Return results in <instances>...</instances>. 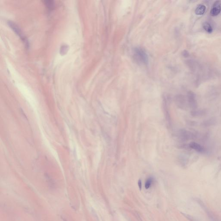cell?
Returning a JSON list of instances; mask_svg holds the SVG:
<instances>
[{"label":"cell","instance_id":"cell-7","mask_svg":"<svg viewBox=\"0 0 221 221\" xmlns=\"http://www.w3.org/2000/svg\"><path fill=\"white\" fill-rule=\"evenodd\" d=\"M153 182V179L152 177H149V178H148L146 182L145 185L146 189H148L149 188H150L151 185H152Z\"/></svg>","mask_w":221,"mask_h":221},{"label":"cell","instance_id":"cell-1","mask_svg":"<svg viewBox=\"0 0 221 221\" xmlns=\"http://www.w3.org/2000/svg\"><path fill=\"white\" fill-rule=\"evenodd\" d=\"M135 57L136 59L143 64H146L147 62V56L146 53L141 49H137L135 51Z\"/></svg>","mask_w":221,"mask_h":221},{"label":"cell","instance_id":"cell-3","mask_svg":"<svg viewBox=\"0 0 221 221\" xmlns=\"http://www.w3.org/2000/svg\"><path fill=\"white\" fill-rule=\"evenodd\" d=\"M189 147L198 153H203L205 151V149L203 146L196 142H191L189 144Z\"/></svg>","mask_w":221,"mask_h":221},{"label":"cell","instance_id":"cell-6","mask_svg":"<svg viewBox=\"0 0 221 221\" xmlns=\"http://www.w3.org/2000/svg\"><path fill=\"white\" fill-rule=\"evenodd\" d=\"M203 27L208 33H211L213 32V29L210 23L205 22L203 24Z\"/></svg>","mask_w":221,"mask_h":221},{"label":"cell","instance_id":"cell-8","mask_svg":"<svg viewBox=\"0 0 221 221\" xmlns=\"http://www.w3.org/2000/svg\"><path fill=\"white\" fill-rule=\"evenodd\" d=\"M138 186L139 187V189H140V190H141V188H142V182H141V180H139Z\"/></svg>","mask_w":221,"mask_h":221},{"label":"cell","instance_id":"cell-2","mask_svg":"<svg viewBox=\"0 0 221 221\" xmlns=\"http://www.w3.org/2000/svg\"><path fill=\"white\" fill-rule=\"evenodd\" d=\"M221 11V2L220 1H216L214 3L212 9L211 10L210 14L213 17H215L220 14Z\"/></svg>","mask_w":221,"mask_h":221},{"label":"cell","instance_id":"cell-5","mask_svg":"<svg viewBox=\"0 0 221 221\" xmlns=\"http://www.w3.org/2000/svg\"><path fill=\"white\" fill-rule=\"evenodd\" d=\"M206 10V7L204 5H199L195 9V13L196 15H202L204 13Z\"/></svg>","mask_w":221,"mask_h":221},{"label":"cell","instance_id":"cell-4","mask_svg":"<svg viewBox=\"0 0 221 221\" xmlns=\"http://www.w3.org/2000/svg\"><path fill=\"white\" fill-rule=\"evenodd\" d=\"M179 137L180 138L184 140L189 139L192 137L191 133L186 130H181L179 133Z\"/></svg>","mask_w":221,"mask_h":221}]
</instances>
